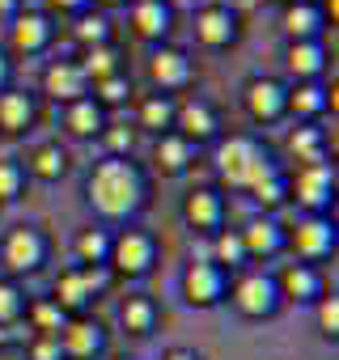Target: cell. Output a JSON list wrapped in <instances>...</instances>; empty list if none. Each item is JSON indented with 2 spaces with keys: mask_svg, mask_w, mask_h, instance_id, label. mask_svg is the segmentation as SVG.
<instances>
[{
  "mask_svg": "<svg viewBox=\"0 0 339 360\" xmlns=\"http://www.w3.org/2000/svg\"><path fill=\"white\" fill-rule=\"evenodd\" d=\"M85 200L102 221L127 225L148 204V178L132 157H102L89 165L85 178Z\"/></svg>",
  "mask_w": 339,
  "mask_h": 360,
  "instance_id": "obj_1",
  "label": "cell"
},
{
  "mask_svg": "<svg viewBox=\"0 0 339 360\" xmlns=\"http://www.w3.org/2000/svg\"><path fill=\"white\" fill-rule=\"evenodd\" d=\"M212 161H217L221 183L234 187V191H250V187L263 183V178L280 174L276 153L263 140H255V136H229V140H221L217 153H212Z\"/></svg>",
  "mask_w": 339,
  "mask_h": 360,
  "instance_id": "obj_2",
  "label": "cell"
},
{
  "mask_svg": "<svg viewBox=\"0 0 339 360\" xmlns=\"http://www.w3.org/2000/svg\"><path fill=\"white\" fill-rule=\"evenodd\" d=\"M225 301H229L242 318H250V322L276 318V314H280V305H284V301H280V288H276V276H271V271H259V267L238 271V276L229 280Z\"/></svg>",
  "mask_w": 339,
  "mask_h": 360,
  "instance_id": "obj_3",
  "label": "cell"
},
{
  "mask_svg": "<svg viewBox=\"0 0 339 360\" xmlns=\"http://www.w3.org/2000/svg\"><path fill=\"white\" fill-rule=\"evenodd\" d=\"M153 263H157V238H153L148 229L123 225L119 233H110V259H106V267H110L115 276L140 280V276L153 271Z\"/></svg>",
  "mask_w": 339,
  "mask_h": 360,
  "instance_id": "obj_4",
  "label": "cell"
},
{
  "mask_svg": "<svg viewBox=\"0 0 339 360\" xmlns=\"http://www.w3.org/2000/svg\"><path fill=\"white\" fill-rule=\"evenodd\" d=\"M47 255H51V242H47V233L39 225H13L5 233V242H0V263H5L9 280L34 276L47 263Z\"/></svg>",
  "mask_w": 339,
  "mask_h": 360,
  "instance_id": "obj_5",
  "label": "cell"
},
{
  "mask_svg": "<svg viewBox=\"0 0 339 360\" xmlns=\"http://www.w3.org/2000/svg\"><path fill=\"white\" fill-rule=\"evenodd\" d=\"M335 161H309L288 178V200H297L305 217H326V208L335 204Z\"/></svg>",
  "mask_w": 339,
  "mask_h": 360,
  "instance_id": "obj_6",
  "label": "cell"
},
{
  "mask_svg": "<svg viewBox=\"0 0 339 360\" xmlns=\"http://www.w3.org/2000/svg\"><path fill=\"white\" fill-rule=\"evenodd\" d=\"M102 288H106V267H81V263H72V267H64V271L56 276L51 301L72 318V314H85L89 301H94Z\"/></svg>",
  "mask_w": 339,
  "mask_h": 360,
  "instance_id": "obj_7",
  "label": "cell"
},
{
  "mask_svg": "<svg viewBox=\"0 0 339 360\" xmlns=\"http://www.w3.org/2000/svg\"><path fill=\"white\" fill-rule=\"evenodd\" d=\"M179 288H183V301H187L191 309H217V305L225 301V292H229V271H221V267L208 263V259H191V263L183 267Z\"/></svg>",
  "mask_w": 339,
  "mask_h": 360,
  "instance_id": "obj_8",
  "label": "cell"
},
{
  "mask_svg": "<svg viewBox=\"0 0 339 360\" xmlns=\"http://www.w3.org/2000/svg\"><path fill=\"white\" fill-rule=\"evenodd\" d=\"M191 77H196V68H191V56H187L183 47L161 43V47L148 51V81H153V94H170V98H174L179 89L191 85Z\"/></svg>",
  "mask_w": 339,
  "mask_h": 360,
  "instance_id": "obj_9",
  "label": "cell"
},
{
  "mask_svg": "<svg viewBox=\"0 0 339 360\" xmlns=\"http://www.w3.org/2000/svg\"><path fill=\"white\" fill-rule=\"evenodd\" d=\"M242 110L255 119V123H280L288 115V85L276 81V77H250L242 85Z\"/></svg>",
  "mask_w": 339,
  "mask_h": 360,
  "instance_id": "obj_10",
  "label": "cell"
},
{
  "mask_svg": "<svg viewBox=\"0 0 339 360\" xmlns=\"http://www.w3.org/2000/svg\"><path fill=\"white\" fill-rule=\"evenodd\" d=\"M242 34L238 26V9L225 5V0H212V5H200L196 9V43L208 47V51H221V47H234Z\"/></svg>",
  "mask_w": 339,
  "mask_h": 360,
  "instance_id": "obj_11",
  "label": "cell"
},
{
  "mask_svg": "<svg viewBox=\"0 0 339 360\" xmlns=\"http://www.w3.org/2000/svg\"><path fill=\"white\" fill-rule=\"evenodd\" d=\"M183 225L200 238H212L217 229H225V195L217 187H191L183 195Z\"/></svg>",
  "mask_w": 339,
  "mask_h": 360,
  "instance_id": "obj_12",
  "label": "cell"
},
{
  "mask_svg": "<svg viewBox=\"0 0 339 360\" xmlns=\"http://www.w3.org/2000/svg\"><path fill=\"white\" fill-rule=\"evenodd\" d=\"M288 246L297 250V259H301V263L331 259V255H335V246H339L335 221H331V217H305V221H297V229H288Z\"/></svg>",
  "mask_w": 339,
  "mask_h": 360,
  "instance_id": "obj_13",
  "label": "cell"
},
{
  "mask_svg": "<svg viewBox=\"0 0 339 360\" xmlns=\"http://www.w3.org/2000/svg\"><path fill=\"white\" fill-rule=\"evenodd\" d=\"M56 339L64 347V360H98L106 352V326L89 314H72Z\"/></svg>",
  "mask_w": 339,
  "mask_h": 360,
  "instance_id": "obj_14",
  "label": "cell"
},
{
  "mask_svg": "<svg viewBox=\"0 0 339 360\" xmlns=\"http://www.w3.org/2000/svg\"><path fill=\"white\" fill-rule=\"evenodd\" d=\"M238 238H242V246H246V259H276V255H284L288 250V229L271 217V212H259V217H250L242 229H238Z\"/></svg>",
  "mask_w": 339,
  "mask_h": 360,
  "instance_id": "obj_15",
  "label": "cell"
},
{
  "mask_svg": "<svg viewBox=\"0 0 339 360\" xmlns=\"http://www.w3.org/2000/svg\"><path fill=\"white\" fill-rule=\"evenodd\" d=\"M174 131L200 148V144H208V140L221 136V119H217L212 102H204V98H183L179 110H174Z\"/></svg>",
  "mask_w": 339,
  "mask_h": 360,
  "instance_id": "obj_16",
  "label": "cell"
},
{
  "mask_svg": "<svg viewBox=\"0 0 339 360\" xmlns=\"http://www.w3.org/2000/svg\"><path fill=\"white\" fill-rule=\"evenodd\" d=\"M276 288H280V301H293V305H314L322 292H326V280L314 263H284L276 271Z\"/></svg>",
  "mask_w": 339,
  "mask_h": 360,
  "instance_id": "obj_17",
  "label": "cell"
},
{
  "mask_svg": "<svg viewBox=\"0 0 339 360\" xmlns=\"http://www.w3.org/2000/svg\"><path fill=\"white\" fill-rule=\"evenodd\" d=\"M51 39H56V30H51L47 13L26 9V13L9 18V51H18V56H43L51 47Z\"/></svg>",
  "mask_w": 339,
  "mask_h": 360,
  "instance_id": "obj_18",
  "label": "cell"
},
{
  "mask_svg": "<svg viewBox=\"0 0 339 360\" xmlns=\"http://www.w3.org/2000/svg\"><path fill=\"white\" fill-rule=\"evenodd\" d=\"M127 22H132V34L144 39V43H165V34L174 30V9L165 0H132L127 5Z\"/></svg>",
  "mask_w": 339,
  "mask_h": 360,
  "instance_id": "obj_19",
  "label": "cell"
},
{
  "mask_svg": "<svg viewBox=\"0 0 339 360\" xmlns=\"http://www.w3.org/2000/svg\"><path fill=\"white\" fill-rule=\"evenodd\" d=\"M43 94H47L51 102L68 106V102H77V98H89V81H85V72H81L77 60H51V64L43 68Z\"/></svg>",
  "mask_w": 339,
  "mask_h": 360,
  "instance_id": "obj_20",
  "label": "cell"
},
{
  "mask_svg": "<svg viewBox=\"0 0 339 360\" xmlns=\"http://www.w3.org/2000/svg\"><path fill=\"white\" fill-rule=\"evenodd\" d=\"M288 43H322L326 34V5L318 0H297V5H284V18H280Z\"/></svg>",
  "mask_w": 339,
  "mask_h": 360,
  "instance_id": "obj_21",
  "label": "cell"
},
{
  "mask_svg": "<svg viewBox=\"0 0 339 360\" xmlns=\"http://www.w3.org/2000/svg\"><path fill=\"white\" fill-rule=\"evenodd\" d=\"M196 157H200V148H196L191 140H183L179 131H165V136L153 140V169L165 174V178L187 174V169L196 165Z\"/></svg>",
  "mask_w": 339,
  "mask_h": 360,
  "instance_id": "obj_22",
  "label": "cell"
},
{
  "mask_svg": "<svg viewBox=\"0 0 339 360\" xmlns=\"http://www.w3.org/2000/svg\"><path fill=\"white\" fill-rule=\"evenodd\" d=\"M22 169H26L30 178H39V183H60V178L68 174V148H64L60 140H43V144H34V148L26 153Z\"/></svg>",
  "mask_w": 339,
  "mask_h": 360,
  "instance_id": "obj_23",
  "label": "cell"
},
{
  "mask_svg": "<svg viewBox=\"0 0 339 360\" xmlns=\"http://www.w3.org/2000/svg\"><path fill=\"white\" fill-rule=\"evenodd\" d=\"M34 98L26 89H0V136H26L34 127Z\"/></svg>",
  "mask_w": 339,
  "mask_h": 360,
  "instance_id": "obj_24",
  "label": "cell"
},
{
  "mask_svg": "<svg viewBox=\"0 0 339 360\" xmlns=\"http://www.w3.org/2000/svg\"><path fill=\"white\" fill-rule=\"evenodd\" d=\"M326 64H331V56L322 43H288L284 47V68L293 81H322Z\"/></svg>",
  "mask_w": 339,
  "mask_h": 360,
  "instance_id": "obj_25",
  "label": "cell"
},
{
  "mask_svg": "<svg viewBox=\"0 0 339 360\" xmlns=\"http://www.w3.org/2000/svg\"><path fill=\"white\" fill-rule=\"evenodd\" d=\"M106 123H110V119H106V110H102L94 98H77V102L64 106V131L77 136V140H94V136H102Z\"/></svg>",
  "mask_w": 339,
  "mask_h": 360,
  "instance_id": "obj_26",
  "label": "cell"
},
{
  "mask_svg": "<svg viewBox=\"0 0 339 360\" xmlns=\"http://www.w3.org/2000/svg\"><path fill=\"white\" fill-rule=\"evenodd\" d=\"M119 326H123L127 335H136V339L153 335V330H157V301H153L148 292H127V297L119 301Z\"/></svg>",
  "mask_w": 339,
  "mask_h": 360,
  "instance_id": "obj_27",
  "label": "cell"
},
{
  "mask_svg": "<svg viewBox=\"0 0 339 360\" xmlns=\"http://www.w3.org/2000/svg\"><path fill=\"white\" fill-rule=\"evenodd\" d=\"M326 106H331V94H326L322 81H293V85H288V115H293V119L309 123V119H318Z\"/></svg>",
  "mask_w": 339,
  "mask_h": 360,
  "instance_id": "obj_28",
  "label": "cell"
},
{
  "mask_svg": "<svg viewBox=\"0 0 339 360\" xmlns=\"http://www.w3.org/2000/svg\"><path fill=\"white\" fill-rule=\"evenodd\" d=\"M174 110H179V98L170 94H144L140 98V110H136V123L153 136H165L174 131Z\"/></svg>",
  "mask_w": 339,
  "mask_h": 360,
  "instance_id": "obj_29",
  "label": "cell"
},
{
  "mask_svg": "<svg viewBox=\"0 0 339 360\" xmlns=\"http://www.w3.org/2000/svg\"><path fill=\"white\" fill-rule=\"evenodd\" d=\"M204 259L217 263L221 271H242V267L250 263V259H246V246H242V238H238V229H217Z\"/></svg>",
  "mask_w": 339,
  "mask_h": 360,
  "instance_id": "obj_30",
  "label": "cell"
},
{
  "mask_svg": "<svg viewBox=\"0 0 339 360\" xmlns=\"http://www.w3.org/2000/svg\"><path fill=\"white\" fill-rule=\"evenodd\" d=\"M72 255H77L81 267H106V259H110V229H98V225L77 229Z\"/></svg>",
  "mask_w": 339,
  "mask_h": 360,
  "instance_id": "obj_31",
  "label": "cell"
},
{
  "mask_svg": "<svg viewBox=\"0 0 339 360\" xmlns=\"http://www.w3.org/2000/svg\"><path fill=\"white\" fill-rule=\"evenodd\" d=\"M288 153H293L301 165H309V161H326V136H322L314 123H301V127L288 131Z\"/></svg>",
  "mask_w": 339,
  "mask_h": 360,
  "instance_id": "obj_32",
  "label": "cell"
},
{
  "mask_svg": "<svg viewBox=\"0 0 339 360\" xmlns=\"http://www.w3.org/2000/svg\"><path fill=\"white\" fill-rule=\"evenodd\" d=\"M72 39H77L81 47H106V43H110V18H106L102 9H85V13H77V22H72Z\"/></svg>",
  "mask_w": 339,
  "mask_h": 360,
  "instance_id": "obj_33",
  "label": "cell"
},
{
  "mask_svg": "<svg viewBox=\"0 0 339 360\" xmlns=\"http://www.w3.org/2000/svg\"><path fill=\"white\" fill-rule=\"evenodd\" d=\"M26 318H30V330L34 335H60L68 314L51 301V297H39V301H26Z\"/></svg>",
  "mask_w": 339,
  "mask_h": 360,
  "instance_id": "obj_34",
  "label": "cell"
},
{
  "mask_svg": "<svg viewBox=\"0 0 339 360\" xmlns=\"http://www.w3.org/2000/svg\"><path fill=\"white\" fill-rule=\"evenodd\" d=\"M81 72H85V81L94 85V81H102V77H115V72H123L119 68V56H115V47L106 43V47H85L81 51Z\"/></svg>",
  "mask_w": 339,
  "mask_h": 360,
  "instance_id": "obj_35",
  "label": "cell"
},
{
  "mask_svg": "<svg viewBox=\"0 0 339 360\" xmlns=\"http://www.w3.org/2000/svg\"><path fill=\"white\" fill-rule=\"evenodd\" d=\"M250 200L263 208V212H280L284 204H288V174L280 169V174H271V178H263V183L259 187H250Z\"/></svg>",
  "mask_w": 339,
  "mask_h": 360,
  "instance_id": "obj_36",
  "label": "cell"
},
{
  "mask_svg": "<svg viewBox=\"0 0 339 360\" xmlns=\"http://www.w3.org/2000/svg\"><path fill=\"white\" fill-rule=\"evenodd\" d=\"M89 98H94L102 110H110V106H123V102L132 98V81H127V72H115V77H102V81H94V85H89Z\"/></svg>",
  "mask_w": 339,
  "mask_h": 360,
  "instance_id": "obj_37",
  "label": "cell"
},
{
  "mask_svg": "<svg viewBox=\"0 0 339 360\" xmlns=\"http://www.w3.org/2000/svg\"><path fill=\"white\" fill-rule=\"evenodd\" d=\"M22 318H26V288L5 276V280H0V330L22 322Z\"/></svg>",
  "mask_w": 339,
  "mask_h": 360,
  "instance_id": "obj_38",
  "label": "cell"
},
{
  "mask_svg": "<svg viewBox=\"0 0 339 360\" xmlns=\"http://www.w3.org/2000/svg\"><path fill=\"white\" fill-rule=\"evenodd\" d=\"M26 191V169L18 157H0V204H13Z\"/></svg>",
  "mask_w": 339,
  "mask_h": 360,
  "instance_id": "obj_39",
  "label": "cell"
},
{
  "mask_svg": "<svg viewBox=\"0 0 339 360\" xmlns=\"http://www.w3.org/2000/svg\"><path fill=\"white\" fill-rule=\"evenodd\" d=\"M98 140L106 144V157H132V148H136V127H127V123H106Z\"/></svg>",
  "mask_w": 339,
  "mask_h": 360,
  "instance_id": "obj_40",
  "label": "cell"
},
{
  "mask_svg": "<svg viewBox=\"0 0 339 360\" xmlns=\"http://www.w3.org/2000/svg\"><path fill=\"white\" fill-rule=\"evenodd\" d=\"M314 318H318V330H322V339H339V297L335 292H322L318 301H314Z\"/></svg>",
  "mask_w": 339,
  "mask_h": 360,
  "instance_id": "obj_41",
  "label": "cell"
},
{
  "mask_svg": "<svg viewBox=\"0 0 339 360\" xmlns=\"http://www.w3.org/2000/svg\"><path fill=\"white\" fill-rule=\"evenodd\" d=\"M26 360H64V347L56 335H30L26 343Z\"/></svg>",
  "mask_w": 339,
  "mask_h": 360,
  "instance_id": "obj_42",
  "label": "cell"
},
{
  "mask_svg": "<svg viewBox=\"0 0 339 360\" xmlns=\"http://www.w3.org/2000/svg\"><path fill=\"white\" fill-rule=\"evenodd\" d=\"M47 5H51V9H60V13H72V18H77V13H85V9H94L89 0H47Z\"/></svg>",
  "mask_w": 339,
  "mask_h": 360,
  "instance_id": "obj_43",
  "label": "cell"
},
{
  "mask_svg": "<svg viewBox=\"0 0 339 360\" xmlns=\"http://www.w3.org/2000/svg\"><path fill=\"white\" fill-rule=\"evenodd\" d=\"M9 81H13V60H9L5 47H0V89H9Z\"/></svg>",
  "mask_w": 339,
  "mask_h": 360,
  "instance_id": "obj_44",
  "label": "cell"
},
{
  "mask_svg": "<svg viewBox=\"0 0 339 360\" xmlns=\"http://www.w3.org/2000/svg\"><path fill=\"white\" fill-rule=\"evenodd\" d=\"M161 360H200V352L196 347H165Z\"/></svg>",
  "mask_w": 339,
  "mask_h": 360,
  "instance_id": "obj_45",
  "label": "cell"
},
{
  "mask_svg": "<svg viewBox=\"0 0 339 360\" xmlns=\"http://www.w3.org/2000/svg\"><path fill=\"white\" fill-rule=\"evenodd\" d=\"M22 13V0H0V18H18Z\"/></svg>",
  "mask_w": 339,
  "mask_h": 360,
  "instance_id": "obj_46",
  "label": "cell"
},
{
  "mask_svg": "<svg viewBox=\"0 0 339 360\" xmlns=\"http://www.w3.org/2000/svg\"><path fill=\"white\" fill-rule=\"evenodd\" d=\"M89 5H102V9H119V5H132V0H89Z\"/></svg>",
  "mask_w": 339,
  "mask_h": 360,
  "instance_id": "obj_47",
  "label": "cell"
},
{
  "mask_svg": "<svg viewBox=\"0 0 339 360\" xmlns=\"http://www.w3.org/2000/svg\"><path fill=\"white\" fill-rule=\"evenodd\" d=\"M5 343H9V330H0V347H5Z\"/></svg>",
  "mask_w": 339,
  "mask_h": 360,
  "instance_id": "obj_48",
  "label": "cell"
},
{
  "mask_svg": "<svg viewBox=\"0 0 339 360\" xmlns=\"http://www.w3.org/2000/svg\"><path fill=\"white\" fill-rule=\"evenodd\" d=\"M165 5H170V9H174V5H183V0H165Z\"/></svg>",
  "mask_w": 339,
  "mask_h": 360,
  "instance_id": "obj_49",
  "label": "cell"
},
{
  "mask_svg": "<svg viewBox=\"0 0 339 360\" xmlns=\"http://www.w3.org/2000/svg\"><path fill=\"white\" fill-rule=\"evenodd\" d=\"M115 360H136V356H115Z\"/></svg>",
  "mask_w": 339,
  "mask_h": 360,
  "instance_id": "obj_50",
  "label": "cell"
},
{
  "mask_svg": "<svg viewBox=\"0 0 339 360\" xmlns=\"http://www.w3.org/2000/svg\"><path fill=\"white\" fill-rule=\"evenodd\" d=\"M280 5H297V0H280Z\"/></svg>",
  "mask_w": 339,
  "mask_h": 360,
  "instance_id": "obj_51",
  "label": "cell"
}]
</instances>
